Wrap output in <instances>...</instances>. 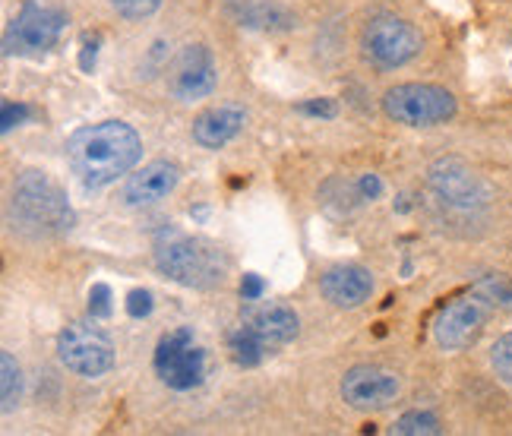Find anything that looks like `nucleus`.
Listing matches in <instances>:
<instances>
[{
  "label": "nucleus",
  "instance_id": "nucleus-1",
  "mask_svg": "<svg viewBox=\"0 0 512 436\" xmlns=\"http://www.w3.org/2000/svg\"><path fill=\"white\" fill-rule=\"evenodd\" d=\"M143 155V140L124 121H102L67 140V165L83 187H105L127 174Z\"/></svg>",
  "mask_w": 512,
  "mask_h": 436
},
{
  "label": "nucleus",
  "instance_id": "nucleus-2",
  "mask_svg": "<svg viewBox=\"0 0 512 436\" xmlns=\"http://www.w3.org/2000/svg\"><path fill=\"white\" fill-rule=\"evenodd\" d=\"M155 266L177 285L215 288L225 282L231 260L203 237H171L155 250Z\"/></svg>",
  "mask_w": 512,
  "mask_h": 436
},
{
  "label": "nucleus",
  "instance_id": "nucleus-3",
  "mask_svg": "<svg viewBox=\"0 0 512 436\" xmlns=\"http://www.w3.org/2000/svg\"><path fill=\"white\" fill-rule=\"evenodd\" d=\"M13 209L19 222L38 234H61L73 228V209L45 171H23L13 184Z\"/></svg>",
  "mask_w": 512,
  "mask_h": 436
},
{
  "label": "nucleus",
  "instance_id": "nucleus-4",
  "mask_svg": "<svg viewBox=\"0 0 512 436\" xmlns=\"http://www.w3.org/2000/svg\"><path fill=\"white\" fill-rule=\"evenodd\" d=\"M383 111L389 121L405 124V127H433V124L452 121L459 105H456V95L443 86L405 83V86H392L383 95Z\"/></svg>",
  "mask_w": 512,
  "mask_h": 436
},
{
  "label": "nucleus",
  "instance_id": "nucleus-5",
  "mask_svg": "<svg viewBox=\"0 0 512 436\" xmlns=\"http://www.w3.org/2000/svg\"><path fill=\"white\" fill-rule=\"evenodd\" d=\"M361 48L370 64H377L380 70H396L408 61H415L424 48L421 32L402 16H373L364 26Z\"/></svg>",
  "mask_w": 512,
  "mask_h": 436
},
{
  "label": "nucleus",
  "instance_id": "nucleus-6",
  "mask_svg": "<svg viewBox=\"0 0 512 436\" xmlns=\"http://www.w3.org/2000/svg\"><path fill=\"white\" fill-rule=\"evenodd\" d=\"M57 358L83 380H98L114 367V345L102 329L89 323H70L57 335Z\"/></svg>",
  "mask_w": 512,
  "mask_h": 436
},
{
  "label": "nucleus",
  "instance_id": "nucleus-7",
  "mask_svg": "<svg viewBox=\"0 0 512 436\" xmlns=\"http://www.w3.org/2000/svg\"><path fill=\"white\" fill-rule=\"evenodd\" d=\"M67 26V13L51 0H26L23 10L7 29V51L13 54H42L57 45Z\"/></svg>",
  "mask_w": 512,
  "mask_h": 436
},
{
  "label": "nucleus",
  "instance_id": "nucleus-8",
  "mask_svg": "<svg viewBox=\"0 0 512 436\" xmlns=\"http://www.w3.org/2000/svg\"><path fill=\"white\" fill-rule=\"evenodd\" d=\"M155 373L168 389L187 392L203 383L206 376V351L193 342L190 329H174L159 342L155 351Z\"/></svg>",
  "mask_w": 512,
  "mask_h": 436
},
{
  "label": "nucleus",
  "instance_id": "nucleus-9",
  "mask_svg": "<svg viewBox=\"0 0 512 436\" xmlns=\"http://www.w3.org/2000/svg\"><path fill=\"white\" fill-rule=\"evenodd\" d=\"M427 184L437 193V200L452 206V209H481L490 200L487 184L478 177V171H471L462 158H440L427 171Z\"/></svg>",
  "mask_w": 512,
  "mask_h": 436
},
{
  "label": "nucleus",
  "instance_id": "nucleus-10",
  "mask_svg": "<svg viewBox=\"0 0 512 436\" xmlns=\"http://www.w3.org/2000/svg\"><path fill=\"white\" fill-rule=\"evenodd\" d=\"M215 86H219V67L206 45H190L177 54L168 76V89L177 102H200L215 92Z\"/></svg>",
  "mask_w": 512,
  "mask_h": 436
},
{
  "label": "nucleus",
  "instance_id": "nucleus-11",
  "mask_svg": "<svg viewBox=\"0 0 512 436\" xmlns=\"http://www.w3.org/2000/svg\"><path fill=\"white\" fill-rule=\"evenodd\" d=\"M487 323V301L481 294L475 297H462V301H452L443 313L437 326H433V339L443 351H462L468 345L478 342V335L484 332Z\"/></svg>",
  "mask_w": 512,
  "mask_h": 436
},
{
  "label": "nucleus",
  "instance_id": "nucleus-12",
  "mask_svg": "<svg viewBox=\"0 0 512 436\" xmlns=\"http://www.w3.org/2000/svg\"><path fill=\"white\" fill-rule=\"evenodd\" d=\"M399 376L392 370H383V367H370V364H361V367H351L345 376H342V399L358 408V411H383L396 402L399 395Z\"/></svg>",
  "mask_w": 512,
  "mask_h": 436
},
{
  "label": "nucleus",
  "instance_id": "nucleus-13",
  "mask_svg": "<svg viewBox=\"0 0 512 436\" xmlns=\"http://www.w3.org/2000/svg\"><path fill=\"white\" fill-rule=\"evenodd\" d=\"M241 326L253 332L269 351L288 345L301 329L298 313L285 304H250L241 316Z\"/></svg>",
  "mask_w": 512,
  "mask_h": 436
},
{
  "label": "nucleus",
  "instance_id": "nucleus-14",
  "mask_svg": "<svg viewBox=\"0 0 512 436\" xmlns=\"http://www.w3.org/2000/svg\"><path fill=\"white\" fill-rule=\"evenodd\" d=\"M181 181V171H177L174 162H149L146 168H140L136 174H130V181L124 184V200L127 206H152L165 200V196L177 187Z\"/></svg>",
  "mask_w": 512,
  "mask_h": 436
},
{
  "label": "nucleus",
  "instance_id": "nucleus-15",
  "mask_svg": "<svg viewBox=\"0 0 512 436\" xmlns=\"http://www.w3.org/2000/svg\"><path fill=\"white\" fill-rule=\"evenodd\" d=\"M320 291L332 307L354 310L373 294V275L364 266H336L320 279Z\"/></svg>",
  "mask_w": 512,
  "mask_h": 436
},
{
  "label": "nucleus",
  "instance_id": "nucleus-16",
  "mask_svg": "<svg viewBox=\"0 0 512 436\" xmlns=\"http://www.w3.org/2000/svg\"><path fill=\"white\" fill-rule=\"evenodd\" d=\"M244 124H247V114L238 105L209 108L193 121V140L203 149H222L244 130Z\"/></svg>",
  "mask_w": 512,
  "mask_h": 436
},
{
  "label": "nucleus",
  "instance_id": "nucleus-17",
  "mask_svg": "<svg viewBox=\"0 0 512 436\" xmlns=\"http://www.w3.org/2000/svg\"><path fill=\"white\" fill-rule=\"evenodd\" d=\"M19 392H23V373L10 351L0 354V399H4V414H10L19 402Z\"/></svg>",
  "mask_w": 512,
  "mask_h": 436
},
{
  "label": "nucleus",
  "instance_id": "nucleus-18",
  "mask_svg": "<svg viewBox=\"0 0 512 436\" xmlns=\"http://www.w3.org/2000/svg\"><path fill=\"white\" fill-rule=\"evenodd\" d=\"M231 354H234V361H238L241 367H256L269 354V348L260 339H256L253 332L238 326V329L231 332Z\"/></svg>",
  "mask_w": 512,
  "mask_h": 436
},
{
  "label": "nucleus",
  "instance_id": "nucleus-19",
  "mask_svg": "<svg viewBox=\"0 0 512 436\" xmlns=\"http://www.w3.org/2000/svg\"><path fill=\"white\" fill-rule=\"evenodd\" d=\"M475 294H481L487 304L512 310V279H506V275H487L475 285Z\"/></svg>",
  "mask_w": 512,
  "mask_h": 436
},
{
  "label": "nucleus",
  "instance_id": "nucleus-20",
  "mask_svg": "<svg viewBox=\"0 0 512 436\" xmlns=\"http://www.w3.org/2000/svg\"><path fill=\"white\" fill-rule=\"evenodd\" d=\"M396 433H402V436H437L440 421L433 418L430 411H408L396 421Z\"/></svg>",
  "mask_w": 512,
  "mask_h": 436
},
{
  "label": "nucleus",
  "instance_id": "nucleus-21",
  "mask_svg": "<svg viewBox=\"0 0 512 436\" xmlns=\"http://www.w3.org/2000/svg\"><path fill=\"white\" fill-rule=\"evenodd\" d=\"M490 364H494L500 380L512 386V332L503 335V339H497L494 351H490Z\"/></svg>",
  "mask_w": 512,
  "mask_h": 436
},
{
  "label": "nucleus",
  "instance_id": "nucleus-22",
  "mask_svg": "<svg viewBox=\"0 0 512 436\" xmlns=\"http://www.w3.org/2000/svg\"><path fill=\"white\" fill-rule=\"evenodd\" d=\"M111 7L124 19H146L162 7V0H111Z\"/></svg>",
  "mask_w": 512,
  "mask_h": 436
},
{
  "label": "nucleus",
  "instance_id": "nucleus-23",
  "mask_svg": "<svg viewBox=\"0 0 512 436\" xmlns=\"http://www.w3.org/2000/svg\"><path fill=\"white\" fill-rule=\"evenodd\" d=\"M89 310H92V316H98V320L111 316V288L105 282L92 285V291H89Z\"/></svg>",
  "mask_w": 512,
  "mask_h": 436
},
{
  "label": "nucleus",
  "instance_id": "nucleus-24",
  "mask_svg": "<svg viewBox=\"0 0 512 436\" xmlns=\"http://www.w3.org/2000/svg\"><path fill=\"white\" fill-rule=\"evenodd\" d=\"M127 313L136 316V320H140V316H149L152 313V294L149 291H133L127 297Z\"/></svg>",
  "mask_w": 512,
  "mask_h": 436
},
{
  "label": "nucleus",
  "instance_id": "nucleus-25",
  "mask_svg": "<svg viewBox=\"0 0 512 436\" xmlns=\"http://www.w3.org/2000/svg\"><path fill=\"white\" fill-rule=\"evenodd\" d=\"M301 114H313V117H336V102L332 98H313V102L298 105Z\"/></svg>",
  "mask_w": 512,
  "mask_h": 436
},
{
  "label": "nucleus",
  "instance_id": "nucleus-26",
  "mask_svg": "<svg viewBox=\"0 0 512 436\" xmlns=\"http://www.w3.org/2000/svg\"><path fill=\"white\" fill-rule=\"evenodd\" d=\"M29 117V108L26 105H13V102H4V133H10L16 124H23Z\"/></svg>",
  "mask_w": 512,
  "mask_h": 436
},
{
  "label": "nucleus",
  "instance_id": "nucleus-27",
  "mask_svg": "<svg viewBox=\"0 0 512 436\" xmlns=\"http://www.w3.org/2000/svg\"><path fill=\"white\" fill-rule=\"evenodd\" d=\"M263 279H260V275H244V279H241V297H244V301H260V297H263Z\"/></svg>",
  "mask_w": 512,
  "mask_h": 436
},
{
  "label": "nucleus",
  "instance_id": "nucleus-28",
  "mask_svg": "<svg viewBox=\"0 0 512 436\" xmlns=\"http://www.w3.org/2000/svg\"><path fill=\"white\" fill-rule=\"evenodd\" d=\"M358 193H361V200H377V196L383 193L380 177L377 174H364L358 181Z\"/></svg>",
  "mask_w": 512,
  "mask_h": 436
},
{
  "label": "nucleus",
  "instance_id": "nucleus-29",
  "mask_svg": "<svg viewBox=\"0 0 512 436\" xmlns=\"http://www.w3.org/2000/svg\"><path fill=\"white\" fill-rule=\"evenodd\" d=\"M92 64H95V42L86 45V51H83V70H89Z\"/></svg>",
  "mask_w": 512,
  "mask_h": 436
}]
</instances>
